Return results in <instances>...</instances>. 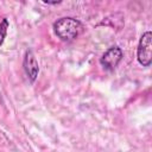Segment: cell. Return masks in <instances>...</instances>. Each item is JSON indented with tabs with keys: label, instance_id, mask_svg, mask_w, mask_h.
<instances>
[{
	"label": "cell",
	"instance_id": "cell-1",
	"mask_svg": "<svg viewBox=\"0 0 152 152\" xmlns=\"http://www.w3.org/2000/svg\"><path fill=\"white\" fill-rule=\"evenodd\" d=\"M82 23L72 17H63L53 23V31L56 36L63 42L74 40L82 31Z\"/></svg>",
	"mask_w": 152,
	"mask_h": 152
},
{
	"label": "cell",
	"instance_id": "cell-5",
	"mask_svg": "<svg viewBox=\"0 0 152 152\" xmlns=\"http://www.w3.org/2000/svg\"><path fill=\"white\" fill-rule=\"evenodd\" d=\"M8 26H10V23H8L7 18H2V20L0 21V46L4 44V40L6 38V34H7Z\"/></svg>",
	"mask_w": 152,
	"mask_h": 152
},
{
	"label": "cell",
	"instance_id": "cell-3",
	"mask_svg": "<svg viewBox=\"0 0 152 152\" xmlns=\"http://www.w3.org/2000/svg\"><path fill=\"white\" fill-rule=\"evenodd\" d=\"M124 57V52L119 46H112L109 48L100 58V64L103 66V69L108 71H113L119 63L121 62Z\"/></svg>",
	"mask_w": 152,
	"mask_h": 152
},
{
	"label": "cell",
	"instance_id": "cell-4",
	"mask_svg": "<svg viewBox=\"0 0 152 152\" xmlns=\"http://www.w3.org/2000/svg\"><path fill=\"white\" fill-rule=\"evenodd\" d=\"M23 66L25 70V74L27 75L28 80L33 83L39 74V65L38 62L34 57V53L32 52V50H26L25 56H24V62H23Z\"/></svg>",
	"mask_w": 152,
	"mask_h": 152
},
{
	"label": "cell",
	"instance_id": "cell-7",
	"mask_svg": "<svg viewBox=\"0 0 152 152\" xmlns=\"http://www.w3.org/2000/svg\"><path fill=\"white\" fill-rule=\"evenodd\" d=\"M0 97H1V96H0Z\"/></svg>",
	"mask_w": 152,
	"mask_h": 152
},
{
	"label": "cell",
	"instance_id": "cell-2",
	"mask_svg": "<svg viewBox=\"0 0 152 152\" xmlns=\"http://www.w3.org/2000/svg\"><path fill=\"white\" fill-rule=\"evenodd\" d=\"M138 62L142 66H150L152 63V33L151 31L145 32L138 44L137 50Z\"/></svg>",
	"mask_w": 152,
	"mask_h": 152
},
{
	"label": "cell",
	"instance_id": "cell-6",
	"mask_svg": "<svg viewBox=\"0 0 152 152\" xmlns=\"http://www.w3.org/2000/svg\"><path fill=\"white\" fill-rule=\"evenodd\" d=\"M62 1H44V4H48V5H57V4H61Z\"/></svg>",
	"mask_w": 152,
	"mask_h": 152
}]
</instances>
